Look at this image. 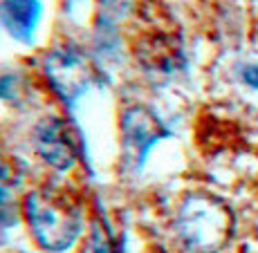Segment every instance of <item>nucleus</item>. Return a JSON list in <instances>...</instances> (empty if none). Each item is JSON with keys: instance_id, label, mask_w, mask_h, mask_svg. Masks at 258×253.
I'll list each match as a JSON object with an SVG mask.
<instances>
[{"instance_id": "f257e3e1", "label": "nucleus", "mask_w": 258, "mask_h": 253, "mask_svg": "<svg viewBox=\"0 0 258 253\" xmlns=\"http://www.w3.org/2000/svg\"><path fill=\"white\" fill-rule=\"evenodd\" d=\"M234 213L205 191L188 193L175 215V231L193 253H220L234 237Z\"/></svg>"}, {"instance_id": "9d476101", "label": "nucleus", "mask_w": 258, "mask_h": 253, "mask_svg": "<svg viewBox=\"0 0 258 253\" xmlns=\"http://www.w3.org/2000/svg\"><path fill=\"white\" fill-rule=\"evenodd\" d=\"M0 217H5V222H12L14 217V197H12V188L7 186V182L0 177Z\"/></svg>"}, {"instance_id": "6e6552de", "label": "nucleus", "mask_w": 258, "mask_h": 253, "mask_svg": "<svg viewBox=\"0 0 258 253\" xmlns=\"http://www.w3.org/2000/svg\"><path fill=\"white\" fill-rule=\"evenodd\" d=\"M92 253H123L115 233L99 222L92 226Z\"/></svg>"}, {"instance_id": "f03ea898", "label": "nucleus", "mask_w": 258, "mask_h": 253, "mask_svg": "<svg viewBox=\"0 0 258 253\" xmlns=\"http://www.w3.org/2000/svg\"><path fill=\"white\" fill-rule=\"evenodd\" d=\"M23 215L34 240L45 251L72 249L81 233L79 208L56 191H34L23 200Z\"/></svg>"}, {"instance_id": "1a4fd4ad", "label": "nucleus", "mask_w": 258, "mask_h": 253, "mask_svg": "<svg viewBox=\"0 0 258 253\" xmlns=\"http://www.w3.org/2000/svg\"><path fill=\"white\" fill-rule=\"evenodd\" d=\"M238 78L245 83L247 88L258 92V61H247V63H240L236 69Z\"/></svg>"}, {"instance_id": "7ed1b4c3", "label": "nucleus", "mask_w": 258, "mask_h": 253, "mask_svg": "<svg viewBox=\"0 0 258 253\" xmlns=\"http://www.w3.org/2000/svg\"><path fill=\"white\" fill-rule=\"evenodd\" d=\"M119 128H121L123 159L133 168H142V163L146 161L153 146H157L162 139L168 137L164 123L148 108L142 106L126 108L121 119H119Z\"/></svg>"}, {"instance_id": "0eeeda50", "label": "nucleus", "mask_w": 258, "mask_h": 253, "mask_svg": "<svg viewBox=\"0 0 258 253\" xmlns=\"http://www.w3.org/2000/svg\"><path fill=\"white\" fill-rule=\"evenodd\" d=\"M137 58L142 61L144 69H146L148 74H153V76H157V74L171 76L177 69V65H180L182 52H180V47L173 41H168L166 36H155L140 47V56Z\"/></svg>"}, {"instance_id": "20e7f679", "label": "nucleus", "mask_w": 258, "mask_h": 253, "mask_svg": "<svg viewBox=\"0 0 258 253\" xmlns=\"http://www.w3.org/2000/svg\"><path fill=\"white\" fill-rule=\"evenodd\" d=\"M43 69L49 81V88L58 94L66 103H74L90 86V65L79 52L70 47L54 49L45 54Z\"/></svg>"}, {"instance_id": "39448f33", "label": "nucleus", "mask_w": 258, "mask_h": 253, "mask_svg": "<svg viewBox=\"0 0 258 253\" xmlns=\"http://www.w3.org/2000/svg\"><path fill=\"white\" fill-rule=\"evenodd\" d=\"M32 141L38 157L56 171H68L77 161V141H74L70 126L63 119L47 117L43 121H38L36 128H34Z\"/></svg>"}, {"instance_id": "423d86ee", "label": "nucleus", "mask_w": 258, "mask_h": 253, "mask_svg": "<svg viewBox=\"0 0 258 253\" xmlns=\"http://www.w3.org/2000/svg\"><path fill=\"white\" fill-rule=\"evenodd\" d=\"M41 3L38 0H5L0 5V23L21 43H32L36 25L41 21Z\"/></svg>"}]
</instances>
